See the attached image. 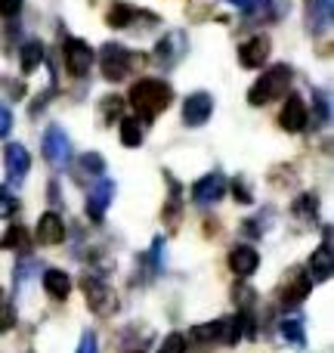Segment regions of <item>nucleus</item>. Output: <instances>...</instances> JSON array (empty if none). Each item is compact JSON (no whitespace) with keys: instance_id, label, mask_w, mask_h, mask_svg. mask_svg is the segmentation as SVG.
<instances>
[{"instance_id":"nucleus-1","label":"nucleus","mask_w":334,"mask_h":353,"mask_svg":"<svg viewBox=\"0 0 334 353\" xmlns=\"http://www.w3.org/2000/svg\"><path fill=\"white\" fill-rule=\"evenodd\" d=\"M170 99H174V87L161 78H140L130 87V105L146 118L161 115L170 105Z\"/></svg>"},{"instance_id":"nucleus-2","label":"nucleus","mask_w":334,"mask_h":353,"mask_svg":"<svg viewBox=\"0 0 334 353\" xmlns=\"http://www.w3.org/2000/svg\"><path fill=\"white\" fill-rule=\"evenodd\" d=\"M291 81H294L291 65H285V62L269 65L267 74H260V78H257V84L248 90V103L251 105H267V103H273V99L285 97V93L291 90Z\"/></svg>"},{"instance_id":"nucleus-3","label":"nucleus","mask_w":334,"mask_h":353,"mask_svg":"<svg viewBox=\"0 0 334 353\" xmlns=\"http://www.w3.org/2000/svg\"><path fill=\"white\" fill-rule=\"evenodd\" d=\"M134 59H136V56L130 53L127 47L115 43V41L105 43V47L99 50V56H96L99 68H103V78L109 81V84H118V81L127 78V72H130V65H134Z\"/></svg>"},{"instance_id":"nucleus-4","label":"nucleus","mask_w":334,"mask_h":353,"mask_svg":"<svg viewBox=\"0 0 334 353\" xmlns=\"http://www.w3.org/2000/svg\"><path fill=\"white\" fill-rule=\"evenodd\" d=\"M62 56H65L68 74H74V78H87L90 68H93V59H96L93 47L87 41H81V37H65V43H62Z\"/></svg>"},{"instance_id":"nucleus-5","label":"nucleus","mask_w":334,"mask_h":353,"mask_svg":"<svg viewBox=\"0 0 334 353\" xmlns=\"http://www.w3.org/2000/svg\"><path fill=\"white\" fill-rule=\"evenodd\" d=\"M84 294H87V304L99 316H115L118 313V292L105 285L103 279H96V276H84Z\"/></svg>"},{"instance_id":"nucleus-6","label":"nucleus","mask_w":334,"mask_h":353,"mask_svg":"<svg viewBox=\"0 0 334 353\" xmlns=\"http://www.w3.org/2000/svg\"><path fill=\"white\" fill-rule=\"evenodd\" d=\"M43 159L50 161L53 168H68V161H72V140H68V134L59 128V124H53V128H47V134H43Z\"/></svg>"},{"instance_id":"nucleus-7","label":"nucleus","mask_w":334,"mask_h":353,"mask_svg":"<svg viewBox=\"0 0 334 353\" xmlns=\"http://www.w3.org/2000/svg\"><path fill=\"white\" fill-rule=\"evenodd\" d=\"M3 168H6V183L10 186H22V180L28 176V168H31V155L22 143H10L3 149Z\"/></svg>"},{"instance_id":"nucleus-8","label":"nucleus","mask_w":334,"mask_h":353,"mask_svg":"<svg viewBox=\"0 0 334 353\" xmlns=\"http://www.w3.org/2000/svg\"><path fill=\"white\" fill-rule=\"evenodd\" d=\"M269 53H273V41L267 34H254L238 47V62H242V68H260L267 65Z\"/></svg>"},{"instance_id":"nucleus-9","label":"nucleus","mask_w":334,"mask_h":353,"mask_svg":"<svg viewBox=\"0 0 334 353\" xmlns=\"http://www.w3.org/2000/svg\"><path fill=\"white\" fill-rule=\"evenodd\" d=\"M226 195V176L220 174V171H211V174H205L198 183L192 186V201L195 205H217L220 199Z\"/></svg>"},{"instance_id":"nucleus-10","label":"nucleus","mask_w":334,"mask_h":353,"mask_svg":"<svg viewBox=\"0 0 334 353\" xmlns=\"http://www.w3.org/2000/svg\"><path fill=\"white\" fill-rule=\"evenodd\" d=\"M213 115V99L211 93H189L186 103H182V121L189 124V128H201V124H207V118Z\"/></svg>"},{"instance_id":"nucleus-11","label":"nucleus","mask_w":334,"mask_h":353,"mask_svg":"<svg viewBox=\"0 0 334 353\" xmlns=\"http://www.w3.org/2000/svg\"><path fill=\"white\" fill-rule=\"evenodd\" d=\"M306 121H310V115H306L304 99H300L298 93H291V97L285 99V105H282V112H279L282 130H288V134H300V130L306 128Z\"/></svg>"},{"instance_id":"nucleus-12","label":"nucleus","mask_w":334,"mask_h":353,"mask_svg":"<svg viewBox=\"0 0 334 353\" xmlns=\"http://www.w3.org/2000/svg\"><path fill=\"white\" fill-rule=\"evenodd\" d=\"M331 232L325 230V242L319 245L316 251H313L310 257V270H306V276H310V282H325L331 279V270H334V257H331Z\"/></svg>"},{"instance_id":"nucleus-13","label":"nucleus","mask_w":334,"mask_h":353,"mask_svg":"<svg viewBox=\"0 0 334 353\" xmlns=\"http://www.w3.org/2000/svg\"><path fill=\"white\" fill-rule=\"evenodd\" d=\"M112 199H115V183L99 180L96 186H93L90 199H87V217H90L93 223H99V220L105 217V208L112 205Z\"/></svg>"},{"instance_id":"nucleus-14","label":"nucleus","mask_w":334,"mask_h":353,"mask_svg":"<svg viewBox=\"0 0 334 353\" xmlns=\"http://www.w3.org/2000/svg\"><path fill=\"white\" fill-rule=\"evenodd\" d=\"M331 16H334V0H310L306 3V28L313 34H325L331 28Z\"/></svg>"},{"instance_id":"nucleus-15","label":"nucleus","mask_w":334,"mask_h":353,"mask_svg":"<svg viewBox=\"0 0 334 353\" xmlns=\"http://www.w3.org/2000/svg\"><path fill=\"white\" fill-rule=\"evenodd\" d=\"M310 288H313V282L306 276V270H291L288 279L282 282V301L285 304H300V301H306Z\"/></svg>"},{"instance_id":"nucleus-16","label":"nucleus","mask_w":334,"mask_h":353,"mask_svg":"<svg viewBox=\"0 0 334 353\" xmlns=\"http://www.w3.org/2000/svg\"><path fill=\"white\" fill-rule=\"evenodd\" d=\"M37 242L41 245H59L65 242V223L56 211H47L41 220H37Z\"/></svg>"},{"instance_id":"nucleus-17","label":"nucleus","mask_w":334,"mask_h":353,"mask_svg":"<svg viewBox=\"0 0 334 353\" xmlns=\"http://www.w3.org/2000/svg\"><path fill=\"white\" fill-rule=\"evenodd\" d=\"M257 267H260V254H257L251 245H238V248H232V254H229V270H232L236 276H251Z\"/></svg>"},{"instance_id":"nucleus-18","label":"nucleus","mask_w":334,"mask_h":353,"mask_svg":"<svg viewBox=\"0 0 334 353\" xmlns=\"http://www.w3.org/2000/svg\"><path fill=\"white\" fill-rule=\"evenodd\" d=\"M182 50H186V41H182L180 31H174V34L161 37V43L155 47V59L167 68V65H174L176 62V56H182Z\"/></svg>"},{"instance_id":"nucleus-19","label":"nucleus","mask_w":334,"mask_h":353,"mask_svg":"<svg viewBox=\"0 0 334 353\" xmlns=\"http://www.w3.org/2000/svg\"><path fill=\"white\" fill-rule=\"evenodd\" d=\"M43 288L50 292V298L65 301L68 294H72V279H68V273H62V270H47V273H43Z\"/></svg>"},{"instance_id":"nucleus-20","label":"nucleus","mask_w":334,"mask_h":353,"mask_svg":"<svg viewBox=\"0 0 334 353\" xmlns=\"http://www.w3.org/2000/svg\"><path fill=\"white\" fill-rule=\"evenodd\" d=\"M192 341H198V344L226 341V319H213V323L192 325Z\"/></svg>"},{"instance_id":"nucleus-21","label":"nucleus","mask_w":334,"mask_h":353,"mask_svg":"<svg viewBox=\"0 0 334 353\" xmlns=\"http://www.w3.org/2000/svg\"><path fill=\"white\" fill-rule=\"evenodd\" d=\"M140 16V10L130 3H112V10L105 12V22H109V28H127V25H134V19Z\"/></svg>"},{"instance_id":"nucleus-22","label":"nucleus","mask_w":334,"mask_h":353,"mask_svg":"<svg viewBox=\"0 0 334 353\" xmlns=\"http://www.w3.org/2000/svg\"><path fill=\"white\" fill-rule=\"evenodd\" d=\"M43 43H37V41H28L22 50H19V59H22V72L25 74H31V72H37V68L43 65Z\"/></svg>"},{"instance_id":"nucleus-23","label":"nucleus","mask_w":334,"mask_h":353,"mask_svg":"<svg viewBox=\"0 0 334 353\" xmlns=\"http://www.w3.org/2000/svg\"><path fill=\"white\" fill-rule=\"evenodd\" d=\"M0 248L3 251H28V230L22 223H12L10 230L0 236Z\"/></svg>"},{"instance_id":"nucleus-24","label":"nucleus","mask_w":334,"mask_h":353,"mask_svg":"<svg viewBox=\"0 0 334 353\" xmlns=\"http://www.w3.org/2000/svg\"><path fill=\"white\" fill-rule=\"evenodd\" d=\"M143 121L140 118H124L121 121V143L127 149H136V146H143Z\"/></svg>"},{"instance_id":"nucleus-25","label":"nucleus","mask_w":334,"mask_h":353,"mask_svg":"<svg viewBox=\"0 0 334 353\" xmlns=\"http://www.w3.org/2000/svg\"><path fill=\"white\" fill-rule=\"evenodd\" d=\"M103 171H105V161H103L99 152H87V155L78 159V176L81 180H87V176H103Z\"/></svg>"},{"instance_id":"nucleus-26","label":"nucleus","mask_w":334,"mask_h":353,"mask_svg":"<svg viewBox=\"0 0 334 353\" xmlns=\"http://www.w3.org/2000/svg\"><path fill=\"white\" fill-rule=\"evenodd\" d=\"M282 335H285L294 347H304L306 335H304V323H300V316H288L285 323H282Z\"/></svg>"},{"instance_id":"nucleus-27","label":"nucleus","mask_w":334,"mask_h":353,"mask_svg":"<svg viewBox=\"0 0 334 353\" xmlns=\"http://www.w3.org/2000/svg\"><path fill=\"white\" fill-rule=\"evenodd\" d=\"M136 335V329H127L124 332V338L118 341V353H146L149 350V341L146 338H134Z\"/></svg>"},{"instance_id":"nucleus-28","label":"nucleus","mask_w":334,"mask_h":353,"mask_svg":"<svg viewBox=\"0 0 334 353\" xmlns=\"http://www.w3.org/2000/svg\"><path fill=\"white\" fill-rule=\"evenodd\" d=\"M12 325H16V307H12V301L6 298L3 292H0V332H10Z\"/></svg>"},{"instance_id":"nucleus-29","label":"nucleus","mask_w":334,"mask_h":353,"mask_svg":"<svg viewBox=\"0 0 334 353\" xmlns=\"http://www.w3.org/2000/svg\"><path fill=\"white\" fill-rule=\"evenodd\" d=\"M294 211H298L300 217H316V211H319V199H316L313 192L300 195V199L294 201Z\"/></svg>"},{"instance_id":"nucleus-30","label":"nucleus","mask_w":334,"mask_h":353,"mask_svg":"<svg viewBox=\"0 0 334 353\" xmlns=\"http://www.w3.org/2000/svg\"><path fill=\"white\" fill-rule=\"evenodd\" d=\"M19 211V199L10 192V189L0 186V217H12Z\"/></svg>"},{"instance_id":"nucleus-31","label":"nucleus","mask_w":334,"mask_h":353,"mask_svg":"<svg viewBox=\"0 0 334 353\" xmlns=\"http://www.w3.org/2000/svg\"><path fill=\"white\" fill-rule=\"evenodd\" d=\"M158 353H186V338L182 335H167L165 341H161V347H158Z\"/></svg>"},{"instance_id":"nucleus-32","label":"nucleus","mask_w":334,"mask_h":353,"mask_svg":"<svg viewBox=\"0 0 334 353\" xmlns=\"http://www.w3.org/2000/svg\"><path fill=\"white\" fill-rule=\"evenodd\" d=\"M229 3H236L238 10L244 12V16H257L260 10H267L269 0H229Z\"/></svg>"},{"instance_id":"nucleus-33","label":"nucleus","mask_w":334,"mask_h":353,"mask_svg":"<svg viewBox=\"0 0 334 353\" xmlns=\"http://www.w3.org/2000/svg\"><path fill=\"white\" fill-rule=\"evenodd\" d=\"M232 195H236V201H242V205H251L254 201V195H251V189H248V183L238 176V180H232Z\"/></svg>"},{"instance_id":"nucleus-34","label":"nucleus","mask_w":334,"mask_h":353,"mask_svg":"<svg viewBox=\"0 0 334 353\" xmlns=\"http://www.w3.org/2000/svg\"><path fill=\"white\" fill-rule=\"evenodd\" d=\"M313 103H316V109H319V121H328L331 118V109H328V97H325L322 90H316V97H313Z\"/></svg>"},{"instance_id":"nucleus-35","label":"nucleus","mask_w":334,"mask_h":353,"mask_svg":"<svg viewBox=\"0 0 334 353\" xmlns=\"http://www.w3.org/2000/svg\"><path fill=\"white\" fill-rule=\"evenodd\" d=\"M22 10V0H0V19H12Z\"/></svg>"},{"instance_id":"nucleus-36","label":"nucleus","mask_w":334,"mask_h":353,"mask_svg":"<svg viewBox=\"0 0 334 353\" xmlns=\"http://www.w3.org/2000/svg\"><path fill=\"white\" fill-rule=\"evenodd\" d=\"M78 353H99V344H96L93 332H84V338H81V344H78Z\"/></svg>"},{"instance_id":"nucleus-37","label":"nucleus","mask_w":334,"mask_h":353,"mask_svg":"<svg viewBox=\"0 0 334 353\" xmlns=\"http://www.w3.org/2000/svg\"><path fill=\"white\" fill-rule=\"evenodd\" d=\"M10 130H12V112L6 109V105H0V140H3Z\"/></svg>"},{"instance_id":"nucleus-38","label":"nucleus","mask_w":334,"mask_h":353,"mask_svg":"<svg viewBox=\"0 0 334 353\" xmlns=\"http://www.w3.org/2000/svg\"><path fill=\"white\" fill-rule=\"evenodd\" d=\"M121 97H109V99H105V103H103V109H105V115H109V121H112V118H115V115H121Z\"/></svg>"}]
</instances>
